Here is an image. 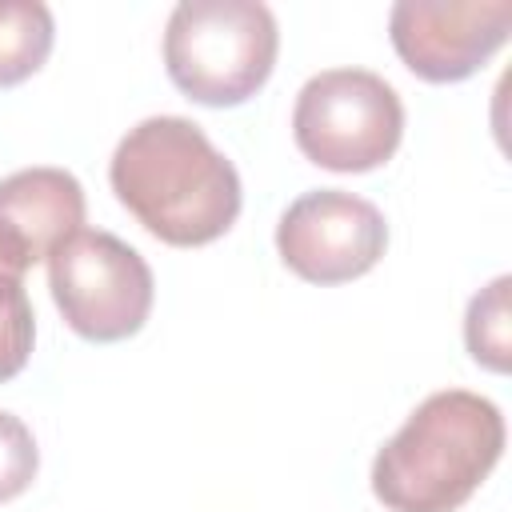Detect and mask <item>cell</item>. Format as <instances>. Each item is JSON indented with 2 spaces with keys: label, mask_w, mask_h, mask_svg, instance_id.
<instances>
[{
  "label": "cell",
  "mask_w": 512,
  "mask_h": 512,
  "mask_svg": "<svg viewBox=\"0 0 512 512\" xmlns=\"http://www.w3.org/2000/svg\"><path fill=\"white\" fill-rule=\"evenodd\" d=\"M108 180L116 200L172 248L220 240L244 204L232 160L184 116H148L116 144Z\"/></svg>",
  "instance_id": "obj_1"
},
{
  "label": "cell",
  "mask_w": 512,
  "mask_h": 512,
  "mask_svg": "<svg viewBox=\"0 0 512 512\" xmlns=\"http://www.w3.org/2000/svg\"><path fill=\"white\" fill-rule=\"evenodd\" d=\"M504 416L488 396L444 388L412 408L372 460V496L388 512H456L496 468Z\"/></svg>",
  "instance_id": "obj_2"
},
{
  "label": "cell",
  "mask_w": 512,
  "mask_h": 512,
  "mask_svg": "<svg viewBox=\"0 0 512 512\" xmlns=\"http://www.w3.org/2000/svg\"><path fill=\"white\" fill-rule=\"evenodd\" d=\"M276 52V16L256 0H184L164 28L168 80L208 108H236L256 96Z\"/></svg>",
  "instance_id": "obj_3"
},
{
  "label": "cell",
  "mask_w": 512,
  "mask_h": 512,
  "mask_svg": "<svg viewBox=\"0 0 512 512\" xmlns=\"http://www.w3.org/2000/svg\"><path fill=\"white\" fill-rule=\"evenodd\" d=\"M296 148L328 172H372L400 148V92L368 68L316 72L292 108Z\"/></svg>",
  "instance_id": "obj_4"
},
{
  "label": "cell",
  "mask_w": 512,
  "mask_h": 512,
  "mask_svg": "<svg viewBox=\"0 0 512 512\" xmlns=\"http://www.w3.org/2000/svg\"><path fill=\"white\" fill-rule=\"evenodd\" d=\"M48 288L64 324L96 344L136 336L156 296L148 260L100 228H80L48 256Z\"/></svg>",
  "instance_id": "obj_5"
},
{
  "label": "cell",
  "mask_w": 512,
  "mask_h": 512,
  "mask_svg": "<svg viewBox=\"0 0 512 512\" xmlns=\"http://www.w3.org/2000/svg\"><path fill=\"white\" fill-rule=\"evenodd\" d=\"M388 248L380 208L344 188H312L296 196L276 224L280 260L308 284H344L376 268Z\"/></svg>",
  "instance_id": "obj_6"
},
{
  "label": "cell",
  "mask_w": 512,
  "mask_h": 512,
  "mask_svg": "<svg viewBox=\"0 0 512 512\" xmlns=\"http://www.w3.org/2000/svg\"><path fill=\"white\" fill-rule=\"evenodd\" d=\"M512 0H400L388 36L404 68L428 84H456L484 68L508 40Z\"/></svg>",
  "instance_id": "obj_7"
},
{
  "label": "cell",
  "mask_w": 512,
  "mask_h": 512,
  "mask_svg": "<svg viewBox=\"0 0 512 512\" xmlns=\"http://www.w3.org/2000/svg\"><path fill=\"white\" fill-rule=\"evenodd\" d=\"M0 216L48 260L84 224V188L64 168H20L0 180Z\"/></svg>",
  "instance_id": "obj_8"
},
{
  "label": "cell",
  "mask_w": 512,
  "mask_h": 512,
  "mask_svg": "<svg viewBox=\"0 0 512 512\" xmlns=\"http://www.w3.org/2000/svg\"><path fill=\"white\" fill-rule=\"evenodd\" d=\"M36 260L40 256L32 252V244L0 216V384L12 380L32 356L36 316L24 292V272Z\"/></svg>",
  "instance_id": "obj_9"
},
{
  "label": "cell",
  "mask_w": 512,
  "mask_h": 512,
  "mask_svg": "<svg viewBox=\"0 0 512 512\" xmlns=\"http://www.w3.org/2000/svg\"><path fill=\"white\" fill-rule=\"evenodd\" d=\"M56 40L48 4L0 0V88H12L44 68Z\"/></svg>",
  "instance_id": "obj_10"
},
{
  "label": "cell",
  "mask_w": 512,
  "mask_h": 512,
  "mask_svg": "<svg viewBox=\"0 0 512 512\" xmlns=\"http://www.w3.org/2000/svg\"><path fill=\"white\" fill-rule=\"evenodd\" d=\"M508 276H496L488 288H480L464 316V344L476 364L488 372H508L512 364V320H508Z\"/></svg>",
  "instance_id": "obj_11"
},
{
  "label": "cell",
  "mask_w": 512,
  "mask_h": 512,
  "mask_svg": "<svg viewBox=\"0 0 512 512\" xmlns=\"http://www.w3.org/2000/svg\"><path fill=\"white\" fill-rule=\"evenodd\" d=\"M36 468H40V452L28 424L12 412H0V504L16 500L36 480Z\"/></svg>",
  "instance_id": "obj_12"
}]
</instances>
